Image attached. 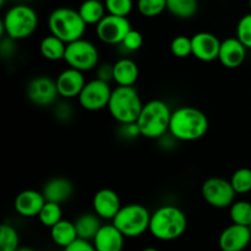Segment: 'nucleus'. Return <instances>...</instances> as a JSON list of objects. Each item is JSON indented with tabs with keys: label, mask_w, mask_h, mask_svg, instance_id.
Segmentation results:
<instances>
[{
	"label": "nucleus",
	"mask_w": 251,
	"mask_h": 251,
	"mask_svg": "<svg viewBox=\"0 0 251 251\" xmlns=\"http://www.w3.org/2000/svg\"><path fill=\"white\" fill-rule=\"evenodd\" d=\"M210 122L202 110L193 105H183L172 112L169 134L178 141L191 142L207 134Z\"/></svg>",
	"instance_id": "1"
},
{
	"label": "nucleus",
	"mask_w": 251,
	"mask_h": 251,
	"mask_svg": "<svg viewBox=\"0 0 251 251\" xmlns=\"http://www.w3.org/2000/svg\"><path fill=\"white\" fill-rule=\"evenodd\" d=\"M188 217L185 212L174 205H164L151 213L150 233L162 242H172L185 233Z\"/></svg>",
	"instance_id": "2"
},
{
	"label": "nucleus",
	"mask_w": 251,
	"mask_h": 251,
	"mask_svg": "<svg viewBox=\"0 0 251 251\" xmlns=\"http://www.w3.org/2000/svg\"><path fill=\"white\" fill-rule=\"evenodd\" d=\"M172 112L164 100H152L144 103L136 124L139 126L141 136L147 139H161L169 132Z\"/></svg>",
	"instance_id": "3"
},
{
	"label": "nucleus",
	"mask_w": 251,
	"mask_h": 251,
	"mask_svg": "<svg viewBox=\"0 0 251 251\" xmlns=\"http://www.w3.org/2000/svg\"><path fill=\"white\" fill-rule=\"evenodd\" d=\"M38 26V15L28 4L12 5L1 20V34L14 41L28 38Z\"/></svg>",
	"instance_id": "4"
},
{
	"label": "nucleus",
	"mask_w": 251,
	"mask_h": 251,
	"mask_svg": "<svg viewBox=\"0 0 251 251\" xmlns=\"http://www.w3.org/2000/svg\"><path fill=\"white\" fill-rule=\"evenodd\" d=\"M144 103L134 86H118L112 91L108 110L119 124L136 123Z\"/></svg>",
	"instance_id": "5"
},
{
	"label": "nucleus",
	"mask_w": 251,
	"mask_h": 251,
	"mask_svg": "<svg viewBox=\"0 0 251 251\" xmlns=\"http://www.w3.org/2000/svg\"><path fill=\"white\" fill-rule=\"evenodd\" d=\"M85 21L81 17L78 10L73 7H56L48 17V28L50 34L58 37L65 43L82 38L85 34Z\"/></svg>",
	"instance_id": "6"
},
{
	"label": "nucleus",
	"mask_w": 251,
	"mask_h": 251,
	"mask_svg": "<svg viewBox=\"0 0 251 251\" xmlns=\"http://www.w3.org/2000/svg\"><path fill=\"white\" fill-rule=\"evenodd\" d=\"M151 213L141 203H129L122 206L112 221L113 225L125 235V238H136L150 229Z\"/></svg>",
	"instance_id": "7"
},
{
	"label": "nucleus",
	"mask_w": 251,
	"mask_h": 251,
	"mask_svg": "<svg viewBox=\"0 0 251 251\" xmlns=\"http://www.w3.org/2000/svg\"><path fill=\"white\" fill-rule=\"evenodd\" d=\"M64 60L70 68L85 73L97 68L100 64V51L92 42L80 38L68 43Z\"/></svg>",
	"instance_id": "8"
},
{
	"label": "nucleus",
	"mask_w": 251,
	"mask_h": 251,
	"mask_svg": "<svg viewBox=\"0 0 251 251\" xmlns=\"http://www.w3.org/2000/svg\"><path fill=\"white\" fill-rule=\"evenodd\" d=\"M201 195L203 200L215 208H227L235 201V190L230 180L212 176L203 181L201 186Z\"/></svg>",
	"instance_id": "9"
},
{
	"label": "nucleus",
	"mask_w": 251,
	"mask_h": 251,
	"mask_svg": "<svg viewBox=\"0 0 251 251\" xmlns=\"http://www.w3.org/2000/svg\"><path fill=\"white\" fill-rule=\"evenodd\" d=\"M112 91L109 83L96 77L86 82L85 87L77 97L78 103L88 112L102 110L108 107Z\"/></svg>",
	"instance_id": "10"
},
{
	"label": "nucleus",
	"mask_w": 251,
	"mask_h": 251,
	"mask_svg": "<svg viewBox=\"0 0 251 251\" xmlns=\"http://www.w3.org/2000/svg\"><path fill=\"white\" fill-rule=\"evenodd\" d=\"M131 28V24L127 17L107 14L96 25V33L103 43L117 46L122 44L125 36Z\"/></svg>",
	"instance_id": "11"
},
{
	"label": "nucleus",
	"mask_w": 251,
	"mask_h": 251,
	"mask_svg": "<svg viewBox=\"0 0 251 251\" xmlns=\"http://www.w3.org/2000/svg\"><path fill=\"white\" fill-rule=\"evenodd\" d=\"M26 96L33 104L39 107L51 105L59 96L55 80L48 76L33 77L27 83Z\"/></svg>",
	"instance_id": "12"
},
{
	"label": "nucleus",
	"mask_w": 251,
	"mask_h": 251,
	"mask_svg": "<svg viewBox=\"0 0 251 251\" xmlns=\"http://www.w3.org/2000/svg\"><path fill=\"white\" fill-rule=\"evenodd\" d=\"M221 43L220 38L211 32H198L191 37L193 55L203 63L217 60Z\"/></svg>",
	"instance_id": "13"
},
{
	"label": "nucleus",
	"mask_w": 251,
	"mask_h": 251,
	"mask_svg": "<svg viewBox=\"0 0 251 251\" xmlns=\"http://www.w3.org/2000/svg\"><path fill=\"white\" fill-rule=\"evenodd\" d=\"M250 242V227L232 223L221 233L218 245L222 251H243L247 249Z\"/></svg>",
	"instance_id": "14"
},
{
	"label": "nucleus",
	"mask_w": 251,
	"mask_h": 251,
	"mask_svg": "<svg viewBox=\"0 0 251 251\" xmlns=\"http://www.w3.org/2000/svg\"><path fill=\"white\" fill-rule=\"evenodd\" d=\"M55 82L59 96L64 100H73V98L78 97L87 81L85 80L82 71L69 66L68 69L59 74Z\"/></svg>",
	"instance_id": "15"
},
{
	"label": "nucleus",
	"mask_w": 251,
	"mask_h": 251,
	"mask_svg": "<svg viewBox=\"0 0 251 251\" xmlns=\"http://www.w3.org/2000/svg\"><path fill=\"white\" fill-rule=\"evenodd\" d=\"M93 212L102 220H114L117 213L122 208L119 195L112 189H100L92 199Z\"/></svg>",
	"instance_id": "16"
},
{
	"label": "nucleus",
	"mask_w": 251,
	"mask_h": 251,
	"mask_svg": "<svg viewBox=\"0 0 251 251\" xmlns=\"http://www.w3.org/2000/svg\"><path fill=\"white\" fill-rule=\"evenodd\" d=\"M247 51L248 48L237 37H229L221 43L218 60L225 68L237 69L244 64L247 59Z\"/></svg>",
	"instance_id": "17"
},
{
	"label": "nucleus",
	"mask_w": 251,
	"mask_h": 251,
	"mask_svg": "<svg viewBox=\"0 0 251 251\" xmlns=\"http://www.w3.org/2000/svg\"><path fill=\"white\" fill-rule=\"evenodd\" d=\"M46 202L47 200L43 193L33 189H27L17 194L14 201V208L22 217H38Z\"/></svg>",
	"instance_id": "18"
},
{
	"label": "nucleus",
	"mask_w": 251,
	"mask_h": 251,
	"mask_svg": "<svg viewBox=\"0 0 251 251\" xmlns=\"http://www.w3.org/2000/svg\"><path fill=\"white\" fill-rule=\"evenodd\" d=\"M125 235L113 223L103 225L92 243L97 251H122Z\"/></svg>",
	"instance_id": "19"
},
{
	"label": "nucleus",
	"mask_w": 251,
	"mask_h": 251,
	"mask_svg": "<svg viewBox=\"0 0 251 251\" xmlns=\"http://www.w3.org/2000/svg\"><path fill=\"white\" fill-rule=\"evenodd\" d=\"M44 198L47 201L56 203H63L68 201L74 194V185L69 179L63 176L51 178L43 186Z\"/></svg>",
	"instance_id": "20"
},
{
	"label": "nucleus",
	"mask_w": 251,
	"mask_h": 251,
	"mask_svg": "<svg viewBox=\"0 0 251 251\" xmlns=\"http://www.w3.org/2000/svg\"><path fill=\"white\" fill-rule=\"evenodd\" d=\"M139 74V66L130 58H122L113 64V81L118 86H134Z\"/></svg>",
	"instance_id": "21"
},
{
	"label": "nucleus",
	"mask_w": 251,
	"mask_h": 251,
	"mask_svg": "<svg viewBox=\"0 0 251 251\" xmlns=\"http://www.w3.org/2000/svg\"><path fill=\"white\" fill-rule=\"evenodd\" d=\"M51 240L58 247L66 248L73 244L76 239H78L77 230H76L75 222H70L68 220H61L55 226L50 228Z\"/></svg>",
	"instance_id": "22"
},
{
	"label": "nucleus",
	"mask_w": 251,
	"mask_h": 251,
	"mask_svg": "<svg viewBox=\"0 0 251 251\" xmlns=\"http://www.w3.org/2000/svg\"><path fill=\"white\" fill-rule=\"evenodd\" d=\"M100 220L102 218L98 215H96L95 212H86L78 216L77 220L75 221V227L76 230H77L78 238L92 242L93 238L96 237L98 230L103 226L100 223Z\"/></svg>",
	"instance_id": "23"
},
{
	"label": "nucleus",
	"mask_w": 251,
	"mask_h": 251,
	"mask_svg": "<svg viewBox=\"0 0 251 251\" xmlns=\"http://www.w3.org/2000/svg\"><path fill=\"white\" fill-rule=\"evenodd\" d=\"M66 46H68V43L61 41L60 38L53 36V34H49L41 41L39 51H41L42 56L49 61L64 60Z\"/></svg>",
	"instance_id": "24"
},
{
	"label": "nucleus",
	"mask_w": 251,
	"mask_h": 251,
	"mask_svg": "<svg viewBox=\"0 0 251 251\" xmlns=\"http://www.w3.org/2000/svg\"><path fill=\"white\" fill-rule=\"evenodd\" d=\"M78 12L86 25H97L107 15V9L102 0H83Z\"/></svg>",
	"instance_id": "25"
},
{
	"label": "nucleus",
	"mask_w": 251,
	"mask_h": 251,
	"mask_svg": "<svg viewBox=\"0 0 251 251\" xmlns=\"http://www.w3.org/2000/svg\"><path fill=\"white\" fill-rule=\"evenodd\" d=\"M167 10L176 19H191L199 10V0H167Z\"/></svg>",
	"instance_id": "26"
},
{
	"label": "nucleus",
	"mask_w": 251,
	"mask_h": 251,
	"mask_svg": "<svg viewBox=\"0 0 251 251\" xmlns=\"http://www.w3.org/2000/svg\"><path fill=\"white\" fill-rule=\"evenodd\" d=\"M229 217L232 223L240 226H251V202L245 200L234 201L229 207Z\"/></svg>",
	"instance_id": "27"
},
{
	"label": "nucleus",
	"mask_w": 251,
	"mask_h": 251,
	"mask_svg": "<svg viewBox=\"0 0 251 251\" xmlns=\"http://www.w3.org/2000/svg\"><path fill=\"white\" fill-rule=\"evenodd\" d=\"M38 220L44 227L51 228L53 226H55L59 221L63 220V211H61L60 203L47 201L39 212Z\"/></svg>",
	"instance_id": "28"
},
{
	"label": "nucleus",
	"mask_w": 251,
	"mask_h": 251,
	"mask_svg": "<svg viewBox=\"0 0 251 251\" xmlns=\"http://www.w3.org/2000/svg\"><path fill=\"white\" fill-rule=\"evenodd\" d=\"M20 248V237L11 225H1L0 227V251H16Z\"/></svg>",
	"instance_id": "29"
},
{
	"label": "nucleus",
	"mask_w": 251,
	"mask_h": 251,
	"mask_svg": "<svg viewBox=\"0 0 251 251\" xmlns=\"http://www.w3.org/2000/svg\"><path fill=\"white\" fill-rule=\"evenodd\" d=\"M232 183L233 189L237 195H244L251 191V169L250 168H239L233 173L232 178L229 179Z\"/></svg>",
	"instance_id": "30"
},
{
	"label": "nucleus",
	"mask_w": 251,
	"mask_h": 251,
	"mask_svg": "<svg viewBox=\"0 0 251 251\" xmlns=\"http://www.w3.org/2000/svg\"><path fill=\"white\" fill-rule=\"evenodd\" d=\"M137 10L145 17H156L167 10V0H137Z\"/></svg>",
	"instance_id": "31"
},
{
	"label": "nucleus",
	"mask_w": 251,
	"mask_h": 251,
	"mask_svg": "<svg viewBox=\"0 0 251 251\" xmlns=\"http://www.w3.org/2000/svg\"><path fill=\"white\" fill-rule=\"evenodd\" d=\"M171 51L176 58H188L193 55V44H191V38L186 36H176L173 38L171 43Z\"/></svg>",
	"instance_id": "32"
},
{
	"label": "nucleus",
	"mask_w": 251,
	"mask_h": 251,
	"mask_svg": "<svg viewBox=\"0 0 251 251\" xmlns=\"http://www.w3.org/2000/svg\"><path fill=\"white\" fill-rule=\"evenodd\" d=\"M105 9L110 15L127 17L134 9L132 0H104Z\"/></svg>",
	"instance_id": "33"
},
{
	"label": "nucleus",
	"mask_w": 251,
	"mask_h": 251,
	"mask_svg": "<svg viewBox=\"0 0 251 251\" xmlns=\"http://www.w3.org/2000/svg\"><path fill=\"white\" fill-rule=\"evenodd\" d=\"M237 38L247 47L251 49V12L244 15L237 25Z\"/></svg>",
	"instance_id": "34"
},
{
	"label": "nucleus",
	"mask_w": 251,
	"mask_h": 251,
	"mask_svg": "<svg viewBox=\"0 0 251 251\" xmlns=\"http://www.w3.org/2000/svg\"><path fill=\"white\" fill-rule=\"evenodd\" d=\"M144 44V36H142L141 32L136 31V29L131 28L127 34L125 36L124 41L122 42V46L124 47L125 50L127 51H136Z\"/></svg>",
	"instance_id": "35"
},
{
	"label": "nucleus",
	"mask_w": 251,
	"mask_h": 251,
	"mask_svg": "<svg viewBox=\"0 0 251 251\" xmlns=\"http://www.w3.org/2000/svg\"><path fill=\"white\" fill-rule=\"evenodd\" d=\"M118 135L124 140H134L136 137L141 136V132H140L136 123H127V124H119Z\"/></svg>",
	"instance_id": "36"
},
{
	"label": "nucleus",
	"mask_w": 251,
	"mask_h": 251,
	"mask_svg": "<svg viewBox=\"0 0 251 251\" xmlns=\"http://www.w3.org/2000/svg\"><path fill=\"white\" fill-rule=\"evenodd\" d=\"M54 114H55L56 119L59 122H69L73 118L74 109L71 107V104H69L68 102H63L56 105L55 110H54Z\"/></svg>",
	"instance_id": "37"
},
{
	"label": "nucleus",
	"mask_w": 251,
	"mask_h": 251,
	"mask_svg": "<svg viewBox=\"0 0 251 251\" xmlns=\"http://www.w3.org/2000/svg\"><path fill=\"white\" fill-rule=\"evenodd\" d=\"M64 251H97V250H96L93 243H91L90 240L80 239V238H78V239H76L73 244L64 248Z\"/></svg>",
	"instance_id": "38"
},
{
	"label": "nucleus",
	"mask_w": 251,
	"mask_h": 251,
	"mask_svg": "<svg viewBox=\"0 0 251 251\" xmlns=\"http://www.w3.org/2000/svg\"><path fill=\"white\" fill-rule=\"evenodd\" d=\"M96 69H97V78L108 83L113 81V64H100Z\"/></svg>",
	"instance_id": "39"
},
{
	"label": "nucleus",
	"mask_w": 251,
	"mask_h": 251,
	"mask_svg": "<svg viewBox=\"0 0 251 251\" xmlns=\"http://www.w3.org/2000/svg\"><path fill=\"white\" fill-rule=\"evenodd\" d=\"M16 251H36V250L32 249V248H28V247H20Z\"/></svg>",
	"instance_id": "40"
},
{
	"label": "nucleus",
	"mask_w": 251,
	"mask_h": 251,
	"mask_svg": "<svg viewBox=\"0 0 251 251\" xmlns=\"http://www.w3.org/2000/svg\"><path fill=\"white\" fill-rule=\"evenodd\" d=\"M141 251H158L156 249V248H151V247H149V248H145L144 250H141Z\"/></svg>",
	"instance_id": "41"
},
{
	"label": "nucleus",
	"mask_w": 251,
	"mask_h": 251,
	"mask_svg": "<svg viewBox=\"0 0 251 251\" xmlns=\"http://www.w3.org/2000/svg\"><path fill=\"white\" fill-rule=\"evenodd\" d=\"M15 1L21 2V4H26V1H28V0H15Z\"/></svg>",
	"instance_id": "42"
},
{
	"label": "nucleus",
	"mask_w": 251,
	"mask_h": 251,
	"mask_svg": "<svg viewBox=\"0 0 251 251\" xmlns=\"http://www.w3.org/2000/svg\"><path fill=\"white\" fill-rule=\"evenodd\" d=\"M249 7H250V12H251V0H249Z\"/></svg>",
	"instance_id": "43"
},
{
	"label": "nucleus",
	"mask_w": 251,
	"mask_h": 251,
	"mask_svg": "<svg viewBox=\"0 0 251 251\" xmlns=\"http://www.w3.org/2000/svg\"><path fill=\"white\" fill-rule=\"evenodd\" d=\"M250 229H251V226H250Z\"/></svg>",
	"instance_id": "44"
},
{
	"label": "nucleus",
	"mask_w": 251,
	"mask_h": 251,
	"mask_svg": "<svg viewBox=\"0 0 251 251\" xmlns=\"http://www.w3.org/2000/svg\"><path fill=\"white\" fill-rule=\"evenodd\" d=\"M102 1H104V0H102Z\"/></svg>",
	"instance_id": "45"
}]
</instances>
